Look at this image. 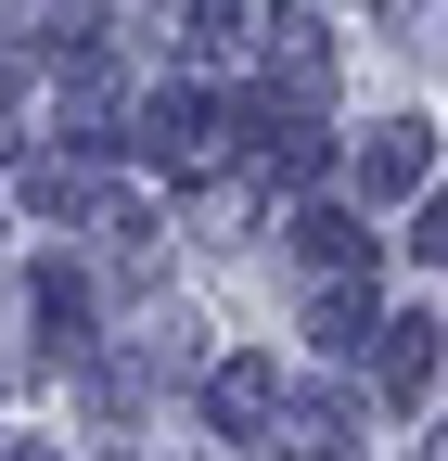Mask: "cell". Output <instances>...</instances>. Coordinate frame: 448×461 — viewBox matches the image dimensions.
I'll use <instances>...</instances> for the list:
<instances>
[{"instance_id":"6da1fadb","label":"cell","mask_w":448,"mask_h":461,"mask_svg":"<svg viewBox=\"0 0 448 461\" xmlns=\"http://www.w3.org/2000/svg\"><path fill=\"white\" fill-rule=\"evenodd\" d=\"M129 141L166 167V180H193V167L218 154V115H205V90H193V77H166V90H141V103H129Z\"/></svg>"},{"instance_id":"7a4b0ae2","label":"cell","mask_w":448,"mask_h":461,"mask_svg":"<svg viewBox=\"0 0 448 461\" xmlns=\"http://www.w3.org/2000/svg\"><path fill=\"white\" fill-rule=\"evenodd\" d=\"M269 411H282V372H269V359H205V423L231 436V448H256Z\"/></svg>"},{"instance_id":"3957f363","label":"cell","mask_w":448,"mask_h":461,"mask_svg":"<svg viewBox=\"0 0 448 461\" xmlns=\"http://www.w3.org/2000/svg\"><path fill=\"white\" fill-rule=\"evenodd\" d=\"M269 423H282V448H295V461H346L372 411H359L346 384H295V397H282V411H269Z\"/></svg>"},{"instance_id":"277c9868","label":"cell","mask_w":448,"mask_h":461,"mask_svg":"<svg viewBox=\"0 0 448 461\" xmlns=\"http://www.w3.org/2000/svg\"><path fill=\"white\" fill-rule=\"evenodd\" d=\"M423 167H435V141L410 129V115H384V129L359 141V205H410V193H423Z\"/></svg>"},{"instance_id":"5b68a950","label":"cell","mask_w":448,"mask_h":461,"mask_svg":"<svg viewBox=\"0 0 448 461\" xmlns=\"http://www.w3.org/2000/svg\"><path fill=\"white\" fill-rule=\"evenodd\" d=\"M423 384H435V321H372V397L410 411Z\"/></svg>"},{"instance_id":"8992f818","label":"cell","mask_w":448,"mask_h":461,"mask_svg":"<svg viewBox=\"0 0 448 461\" xmlns=\"http://www.w3.org/2000/svg\"><path fill=\"white\" fill-rule=\"evenodd\" d=\"M244 141H256V167H269V180H320V167H333V141L308 129V115H269V103H244Z\"/></svg>"},{"instance_id":"52a82bcc","label":"cell","mask_w":448,"mask_h":461,"mask_svg":"<svg viewBox=\"0 0 448 461\" xmlns=\"http://www.w3.org/2000/svg\"><path fill=\"white\" fill-rule=\"evenodd\" d=\"M295 257H308L320 282H372V218H346V205H308V218H295Z\"/></svg>"},{"instance_id":"ba28073f","label":"cell","mask_w":448,"mask_h":461,"mask_svg":"<svg viewBox=\"0 0 448 461\" xmlns=\"http://www.w3.org/2000/svg\"><path fill=\"white\" fill-rule=\"evenodd\" d=\"M26 205H39V218H90V230L116 218V193H103V167H77V154H39V167H26Z\"/></svg>"},{"instance_id":"9c48e42d","label":"cell","mask_w":448,"mask_h":461,"mask_svg":"<svg viewBox=\"0 0 448 461\" xmlns=\"http://www.w3.org/2000/svg\"><path fill=\"white\" fill-rule=\"evenodd\" d=\"M372 321H384V308H372V282H320V295H308V333H320V346H346V359L372 346Z\"/></svg>"},{"instance_id":"30bf717a","label":"cell","mask_w":448,"mask_h":461,"mask_svg":"<svg viewBox=\"0 0 448 461\" xmlns=\"http://www.w3.org/2000/svg\"><path fill=\"white\" fill-rule=\"evenodd\" d=\"M39 321H51V359H77V346H90V282H77L65 257L39 269Z\"/></svg>"},{"instance_id":"8fae6325","label":"cell","mask_w":448,"mask_h":461,"mask_svg":"<svg viewBox=\"0 0 448 461\" xmlns=\"http://www.w3.org/2000/svg\"><path fill=\"white\" fill-rule=\"evenodd\" d=\"M410 257H435V269H448V193L423 205V230H410Z\"/></svg>"},{"instance_id":"7c38bea8","label":"cell","mask_w":448,"mask_h":461,"mask_svg":"<svg viewBox=\"0 0 448 461\" xmlns=\"http://www.w3.org/2000/svg\"><path fill=\"white\" fill-rule=\"evenodd\" d=\"M0 461H51V448H0Z\"/></svg>"}]
</instances>
